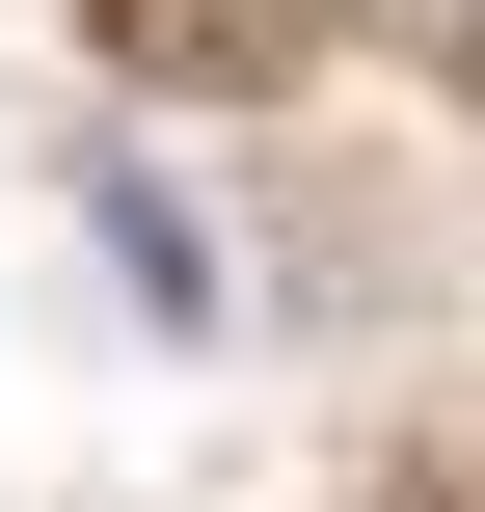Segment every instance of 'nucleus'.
Listing matches in <instances>:
<instances>
[{
  "label": "nucleus",
  "instance_id": "obj_1",
  "mask_svg": "<svg viewBox=\"0 0 485 512\" xmlns=\"http://www.w3.org/2000/svg\"><path fill=\"white\" fill-rule=\"evenodd\" d=\"M81 243H108V270H135V324H216V243H189V216H162V189H135V162H81Z\"/></svg>",
  "mask_w": 485,
  "mask_h": 512
}]
</instances>
